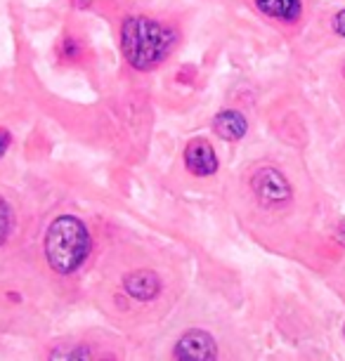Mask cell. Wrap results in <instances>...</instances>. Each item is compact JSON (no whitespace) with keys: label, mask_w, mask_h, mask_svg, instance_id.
Listing matches in <instances>:
<instances>
[{"label":"cell","mask_w":345,"mask_h":361,"mask_svg":"<svg viewBox=\"0 0 345 361\" xmlns=\"http://www.w3.org/2000/svg\"><path fill=\"white\" fill-rule=\"evenodd\" d=\"M334 31L338 33V36L345 38V10H341L338 15L334 17Z\"/></svg>","instance_id":"9a60e30c"},{"label":"cell","mask_w":345,"mask_h":361,"mask_svg":"<svg viewBox=\"0 0 345 361\" xmlns=\"http://www.w3.org/2000/svg\"><path fill=\"white\" fill-rule=\"evenodd\" d=\"M12 229H15V210L0 196V248L12 238Z\"/></svg>","instance_id":"30bf717a"},{"label":"cell","mask_w":345,"mask_h":361,"mask_svg":"<svg viewBox=\"0 0 345 361\" xmlns=\"http://www.w3.org/2000/svg\"><path fill=\"white\" fill-rule=\"evenodd\" d=\"M246 213L241 217L248 236L282 255H293L310 241L315 224L291 177L274 163H262L246 177Z\"/></svg>","instance_id":"7a4b0ae2"},{"label":"cell","mask_w":345,"mask_h":361,"mask_svg":"<svg viewBox=\"0 0 345 361\" xmlns=\"http://www.w3.org/2000/svg\"><path fill=\"white\" fill-rule=\"evenodd\" d=\"M161 361H243V354L227 326L201 317L171 333Z\"/></svg>","instance_id":"3957f363"},{"label":"cell","mask_w":345,"mask_h":361,"mask_svg":"<svg viewBox=\"0 0 345 361\" xmlns=\"http://www.w3.org/2000/svg\"><path fill=\"white\" fill-rule=\"evenodd\" d=\"M175 43V33L157 19L128 17L121 29V52L135 71H152L164 62Z\"/></svg>","instance_id":"8992f818"},{"label":"cell","mask_w":345,"mask_h":361,"mask_svg":"<svg viewBox=\"0 0 345 361\" xmlns=\"http://www.w3.org/2000/svg\"><path fill=\"white\" fill-rule=\"evenodd\" d=\"M62 54H64V57H78V54H80V45L73 38H64Z\"/></svg>","instance_id":"7c38bea8"},{"label":"cell","mask_w":345,"mask_h":361,"mask_svg":"<svg viewBox=\"0 0 345 361\" xmlns=\"http://www.w3.org/2000/svg\"><path fill=\"white\" fill-rule=\"evenodd\" d=\"M343 336H345V326H343Z\"/></svg>","instance_id":"ac0fdd59"},{"label":"cell","mask_w":345,"mask_h":361,"mask_svg":"<svg viewBox=\"0 0 345 361\" xmlns=\"http://www.w3.org/2000/svg\"><path fill=\"white\" fill-rule=\"evenodd\" d=\"M10 145H12V135H10V130L0 128V156H5V152L10 149Z\"/></svg>","instance_id":"5bb4252c"},{"label":"cell","mask_w":345,"mask_h":361,"mask_svg":"<svg viewBox=\"0 0 345 361\" xmlns=\"http://www.w3.org/2000/svg\"><path fill=\"white\" fill-rule=\"evenodd\" d=\"M185 166L196 177H211L218 173V154L208 145V140L196 137L185 147Z\"/></svg>","instance_id":"52a82bcc"},{"label":"cell","mask_w":345,"mask_h":361,"mask_svg":"<svg viewBox=\"0 0 345 361\" xmlns=\"http://www.w3.org/2000/svg\"><path fill=\"white\" fill-rule=\"evenodd\" d=\"M38 361H133V352L114 331L92 326L50 340Z\"/></svg>","instance_id":"5b68a950"},{"label":"cell","mask_w":345,"mask_h":361,"mask_svg":"<svg viewBox=\"0 0 345 361\" xmlns=\"http://www.w3.org/2000/svg\"><path fill=\"white\" fill-rule=\"evenodd\" d=\"M262 15L279 19V22H296L303 12L301 0H253Z\"/></svg>","instance_id":"9c48e42d"},{"label":"cell","mask_w":345,"mask_h":361,"mask_svg":"<svg viewBox=\"0 0 345 361\" xmlns=\"http://www.w3.org/2000/svg\"><path fill=\"white\" fill-rule=\"evenodd\" d=\"M87 3H90V0H73V5H76V8H85Z\"/></svg>","instance_id":"2e32d148"},{"label":"cell","mask_w":345,"mask_h":361,"mask_svg":"<svg viewBox=\"0 0 345 361\" xmlns=\"http://www.w3.org/2000/svg\"><path fill=\"white\" fill-rule=\"evenodd\" d=\"M248 130V123L243 114L234 111V109H225V111L215 114L213 118V133L225 142H239Z\"/></svg>","instance_id":"ba28073f"},{"label":"cell","mask_w":345,"mask_h":361,"mask_svg":"<svg viewBox=\"0 0 345 361\" xmlns=\"http://www.w3.org/2000/svg\"><path fill=\"white\" fill-rule=\"evenodd\" d=\"M185 288L178 262L157 246L126 241L102 257L95 305L123 331L154 326L173 312Z\"/></svg>","instance_id":"6da1fadb"},{"label":"cell","mask_w":345,"mask_h":361,"mask_svg":"<svg viewBox=\"0 0 345 361\" xmlns=\"http://www.w3.org/2000/svg\"><path fill=\"white\" fill-rule=\"evenodd\" d=\"M277 361H327V359H322V357H315V354H291V357H282V359H277Z\"/></svg>","instance_id":"4fadbf2b"},{"label":"cell","mask_w":345,"mask_h":361,"mask_svg":"<svg viewBox=\"0 0 345 361\" xmlns=\"http://www.w3.org/2000/svg\"><path fill=\"white\" fill-rule=\"evenodd\" d=\"M329 286L334 288L338 295H341V300L345 302V260L338 264V267L331 271V276H329Z\"/></svg>","instance_id":"8fae6325"},{"label":"cell","mask_w":345,"mask_h":361,"mask_svg":"<svg viewBox=\"0 0 345 361\" xmlns=\"http://www.w3.org/2000/svg\"><path fill=\"white\" fill-rule=\"evenodd\" d=\"M343 76H345V64H343Z\"/></svg>","instance_id":"e0dca14e"},{"label":"cell","mask_w":345,"mask_h":361,"mask_svg":"<svg viewBox=\"0 0 345 361\" xmlns=\"http://www.w3.org/2000/svg\"><path fill=\"white\" fill-rule=\"evenodd\" d=\"M92 255V236L78 215L64 213L47 224L43 257L57 276H73Z\"/></svg>","instance_id":"277c9868"}]
</instances>
